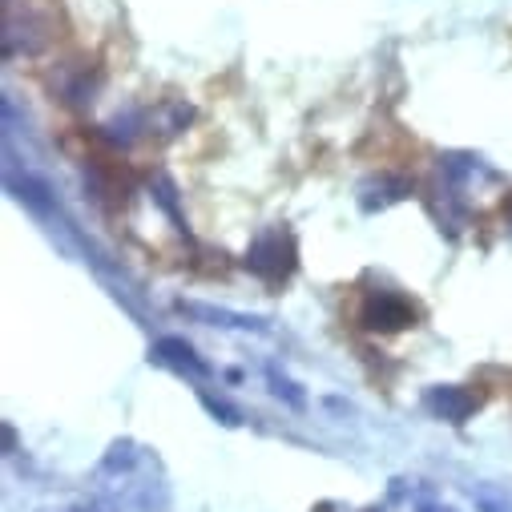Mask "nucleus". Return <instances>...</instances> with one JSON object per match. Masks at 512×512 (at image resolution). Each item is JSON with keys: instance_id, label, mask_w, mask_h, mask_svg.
Returning a JSON list of instances; mask_svg holds the SVG:
<instances>
[{"instance_id": "9", "label": "nucleus", "mask_w": 512, "mask_h": 512, "mask_svg": "<svg viewBox=\"0 0 512 512\" xmlns=\"http://www.w3.org/2000/svg\"><path fill=\"white\" fill-rule=\"evenodd\" d=\"M267 379H271V392H275V396H279V400H287V404H291V408H303V404H307V396H303V392H299V388H295V383H291V379H287V375H279V371H275V367H271V371H267Z\"/></svg>"}, {"instance_id": "2", "label": "nucleus", "mask_w": 512, "mask_h": 512, "mask_svg": "<svg viewBox=\"0 0 512 512\" xmlns=\"http://www.w3.org/2000/svg\"><path fill=\"white\" fill-rule=\"evenodd\" d=\"M412 323H416V307L396 291H375L359 307V327L371 335H396V331H408Z\"/></svg>"}, {"instance_id": "10", "label": "nucleus", "mask_w": 512, "mask_h": 512, "mask_svg": "<svg viewBox=\"0 0 512 512\" xmlns=\"http://www.w3.org/2000/svg\"><path fill=\"white\" fill-rule=\"evenodd\" d=\"M202 404H206V408H210V416H218L222 424H230V428L238 424V412H234L230 404H222V400H214V396H202Z\"/></svg>"}, {"instance_id": "12", "label": "nucleus", "mask_w": 512, "mask_h": 512, "mask_svg": "<svg viewBox=\"0 0 512 512\" xmlns=\"http://www.w3.org/2000/svg\"><path fill=\"white\" fill-rule=\"evenodd\" d=\"M57 512H105V508H93V504H69V508H57Z\"/></svg>"}, {"instance_id": "11", "label": "nucleus", "mask_w": 512, "mask_h": 512, "mask_svg": "<svg viewBox=\"0 0 512 512\" xmlns=\"http://www.w3.org/2000/svg\"><path fill=\"white\" fill-rule=\"evenodd\" d=\"M420 512H456V508H452V504H436V500H432V504H420Z\"/></svg>"}, {"instance_id": "8", "label": "nucleus", "mask_w": 512, "mask_h": 512, "mask_svg": "<svg viewBox=\"0 0 512 512\" xmlns=\"http://www.w3.org/2000/svg\"><path fill=\"white\" fill-rule=\"evenodd\" d=\"M134 460H138V444H134V440H117V444L105 452L101 472H125V468H134Z\"/></svg>"}, {"instance_id": "1", "label": "nucleus", "mask_w": 512, "mask_h": 512, "mask_svg": "<svg viewBox=\"0 0 512 512\" xmlns=\"http://www.w3.org/2000/svg\"><path fill=\"white\" fill-rule=\"evenodd\" d=\"M295 267H299V246H295V234L283 230V226L263 230L259 238L246 246V271L259 275L271 287L287 283L295 275Z\"/></svg>"}, {"instance_id": "3", "label": "nucleus", "mask_w": 512, "mask_h": 512, "mask_svg": "<svg viewBox=\"0 0 512 512\" xmlns=\"http://www.w3.org/2000/svg\"><path fill=\"white\" fill-rule=\"evenodd\" d=\"M424 404H428V412H432L436 420H444V424H468L472 412L480 408V396H476L472 388H460V383H440V388H432V392L424 396Z\"/></svg>"}, {"instance_id": "5", "label": "nucleus", "mask_w": 512, "mask_h": 512, "mask_svg": "<svg viewBox=\"0 0 512 512\" xmlns=\"http://www.w3.org/2000/svg\"><path fill=\"white\" fill-rule=\"evenodd\" d=\"M182 315L202 319L206 327H234V331H267V319L259 315H242V311H226V307H206V303H178Z\"/></svg>"}, {"instance_id": "4", "label": "nucleus", "mask_w": 512, "mask_h": 512, "mask_svg": "<svg viewBox=\"0 0 512 512\" xmlns=\"http://www.w3.org/2000/svg\"><path fill=\"white\" fill-rule=\"evenodd\" d=\"M150 359L162 363V367H174V371H182V375H194V379H206V375H210V363H206L186 339H178V335H162V339L150 347Z\"/></svg>"}, {"instance_id": "6", "label": "nucleus", "mask_w": 512, "mask_h": 512, "mask_svg": "<svg viewBox=\"0 0 512 512\" xmlns=\"http://www.w3.org/2000/svg\"><path fill=\"white\" fill-rule=\"evenodd\" d=\"M408 194H412V182H408V178H400V174H383V178H375V182L363 186L359 206H363L367 214H375V210H388L392 202H404Z\"/></svg>"}, {"instance_id": "7", "label": "nucleus", "mask_w": 512, "mask_h": 512, "mask_svg": "<svg viewBox=\"0 0 512 512\" xmlns=\"http://www.w3.org/2000/svg\"><path fill=\"white\" fill-rule=\"evenodd\" d=\"M472 504H476V512H512V492H504L496 484H476Z\"/></svg>"}]
</instances>
